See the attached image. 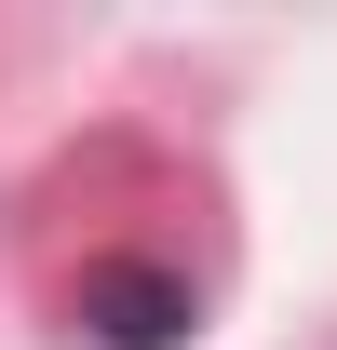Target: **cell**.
Wrapping results in <instances>:
<instances>
[{"label":"cell","instance_id":"cell-1","mask_svg":"<svg viewBox=\"0 0 337 350\" xmlns=\"http://www.w3.org/2000/svg\"><path fill=\"white\" fill-rule=\"evenodd\" d=\"M68 310H82L95 350H175L189 323H203V310H189V283H175V269H149V256H95Z\"/></svg>","mask_w":337,"mask_h":350}]
</instances>
